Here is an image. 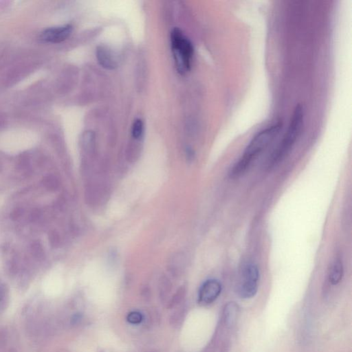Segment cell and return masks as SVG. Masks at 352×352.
<instances>
[{"label":"cell","instance_id":"cell-1","mask_svg":"<svg viewBox=\"0 0 352 352\" xmlns=\"http://www.w3.org/2000/svg\"><path fill=\"white\" fill-rule=\"evenodd\" d=\"M281 128L282 123L277 122L258 132L246 146L243 155L230 169V177L236 179L245 173L252 162L267 150L278 136Z\"/></svg>","mask_w":352,"mask_h":352},{"label":"cell","instance_id":"cell-2","mask_svg":"<svg viewBox=\"0 0 352 352\" xmlns=\"http://www.w3.org/2000/svg\"><path fill=\"white\" fill-rule=\"evenodd\" d=\"M305 121V110L302 105H298L293 111L290 123L286 132L278 146L272 154L269 160V167H273L284 159L285 156L290 153L291 150L296 144L297 140L301 136Z\"/></svg>","mask_w":352,"mask_h":352},{"label":"cell","instance_id":"cell-3","mask_svg":"<svg viewBox=\"0 0 352 352\" xmlns=\"http://www.w3.org/2000/svg\"><path fill=\"white\" fill-rule=\"evenodd\" d=\"M172 52L176 69L185 74L191 70L194 48L192 43L184 35L181 29L174 28L171 33Z\"/></svg>","mask_w":352,"mask_h":352},{"label":"cell","instance_id":"cell-4","mask_svg":"<svg viewBox=\"0 0 352 352\" xmlns=\"http://www.w3.org/2000/svg\"><path fill=\"white\" fill-rule=\"evenodd\" d=\"M259 270L254 263H247L242 269L241 280L239 283L238 292L242 299L255 297L258 291Z\"/></svg>","mask_w":352,"mask_h":352},{"label":"cell","instance_id":"cell-5","mask_svg":"<svg viewBox=\"0 0 352 352\" xmlns=\"http://www.w3.org/2000/svg\"><path fill=\"white\" fill-rule=\"evenodd\" d=\"M222 292V285L216 279L207 281L199 292V303L202 305L212 304Z\"/></svg>","mask_w":352,"mask_h":352},{"label":"cell","instance_id":"cell-6","mask_svg":"<svg viewBox=\"0 0 352 352\" xmlns=\"http://www.w3.org/2000/svg\"><path fill=\"white\" fill-rule=\"evenodd\" d=\"M72 30L73 27L71 25L47 28L43 31L41 39L44 42L57 44L67 40L72 34Z\"/></svg>","mask_w":352,"mask_h":352},{"label":"cell","instance_id":"cell-7","mask_svg":"<svg viewBox=\"0 0 352 352\" xmlns=\"http://www.w3.org/2000/svg\"><path fill=\"white\" fill-rule=\"evenodd\" d=\"M96 57L100 66L106 70H114L118 67V60L111 49L106 46H99L96 50Z\"/></svg>","mask_w":352,"mask_h":352},{"label":"cell","instance_id":"cell-8","mask_svg":"<svg viewBox=\"0 0 352 352\" xmlns=\"http://www.w3.org/2000/svg\"><path fill=\"white\" fill-rule=\"evenodd\" d=\"M185 263L186 259L184 254L181 252L174 254L168 262V270L174 277H179L185 269Z\"/></svg>","mask_w":352,"mask_h":352},{"label":"cell","instance_id":"cell-9","mask_svg":"<svg viewBox=\"0 0 352 352\" xmlns=\"http://www.w3.org/2000/svg\"><path fill=\"white\" fill-rule=\"evenodd\" d=\"M344 269L341 259H336L332 264L329 274L330 282L335 285L341 282L343 279Z\"/></svg>","mask_w":352,"mask_h":352},{"label":"cell","instance_id":"cell-10","mask_svg":"<svg viewBox=\"0 0 352 352\" xmlns=\"http://www.w3.org/2000/svg\"><path fill=\"white\" fill-rule=\"evenodd\" d=\"M239 314V307L234 302H229L225 306L224 317L227 326H233Z\"/></svg>","mask_w":352,"mask_h":352},{"label":"cell","instance_id":"cell-11","mask_svg":"<svg viewBox=\"0 0 352 352\" xmlns=\"http://www.w3.org/2000/svg\"><path fill=\"white\" fill-rule=\"evenodd\" d=\"M158 288H159V295L161 301L163 302L167 301L172 288L171 281L167 276L163 275L160 277Z\"/></svg>","mask_w":352,"mask_h":352},{"label":"cell","instance_id":"cell-12","mask_svg":"<svg viewBox=\"0 0 352 352\" xmlns=\"http://www.w3.org/2000/svg\"><path fill=\"white\" fill-rule=\"evenodd\" d=\"M95 134L91 131H88L83 135L82 138V146H83L85 153L91 154L93 153L95 148Z\"/></svg>","mask_w":352,"mask_h":352},{"label":"cell","instance_id":"cell-13","mask_svg":"<svg viewBox=\"0 0 352 352\" xmlns=\"http://www.w3.org/2000/svg\"><path fill=\"white\" fill-rule=\"evenodd\" d=\"M43 185L49 191L58 190L60 187V181L56 176L49 175L46 176L42 181Z\"/></svg>","mask_w":352,"mask_h":352},{"label":"cell","instance_id":"cell-14","mask_svg":"<svg viewBox=\"0 0 352 352\" xmlns=\"http://www.w3.org/2000/svg\"><path fill=\"white\" fill-rule=\"evenodd\" d=\"M186 295L185 287L181 286L176 291L175 295L172 297L171 301H169L168 304V308H173L175 307L179 306L183 302Z\"/></svg>","mask_w":352,"mask_h":352},{"label":"cell","instance_id":"cell-15","mask_svg":"<svg viewBox=\"0 0 352 352\" xmlns=\"http://www.w3.org/2000/svg\"><path fill=\"white\" fill-rule=\"evenodd\" d=\"M144 132L143 121L140 119H137L134 121L132 125V137L135 140H138L142 138Z\"/></svg>","mask_w":352,"mask_h":352},{"label":"cell","instance_id":"cell-16","mask_svg":"<svg viewBox=\"0 0 352 352\" xmlns=\"http://www.w3.org/2000/svg\"><path fill=\"white\" fill-rule=\"evenodd\" d=\"M31 253L33 257L38 261H42L44 258V250L42 244L38 242H33L31 245Z\"/></svg>","mask_w":352,"mask_h":352},{"label":"cell","instance_id":"cell-17","mask_svg":"<svg viewBox=\"0 0 352 352\" xmlns=\"http://www.w3.org/2000/svg\"><path fill=\"white\" fill-rule=\"evenodd\" d=\"M8 289L5 284H0V310L5 307L8 300Z\"/></svg>","mask_w":352,"mask_h":352},{"label":"cell","instance_id":"cell-18","mask_svg":"<svg viewBox=\"0 0 352 352\" xmlns=\"http://www.w3.org/2000/svg\"><path fill=\"white\" fill-rule=\"evenodd\" d=\"M127 319L130 324L134 325L139 324L142 321V316L139 312H133L128 314Z\"/></svg>","mask_w":352,"mask_h":352},{"label":"cell","instance_id":"cell-19","mask_svg":"<svg viewBox=\"0 0 352 352\" xmlns=\"http://www.w3.org/2000/svg\"><path fill=\"white\" fill-rule=\"evenodd\" d=\"M60 236L57 232H56L55 230L50 232V234H49V242L52 247H58L60 246Z\"/></svg>","mask_w":352,"mask_h":352},{"label":"cell","instance_id":"cell-20","mask_svg":"<svg viewBox=\"0 0 352 352\" xmlns=\"http://www.w3.org/2000/svg\"><path fill=\"white\" fill-rule=\"evenodd\" d=\"M23 209L19 207V208L15 209V210H13V212H12L11 216V219L15 221L19 220V219L21 218V217L23 216Z\"/></svg>","mask_w":352,"mask_h":352},{"label":"cell","instance_id":"cell-21","mask_svg":"<svg viewBox=\"0 0 352 352\" xmlns=\"http://www.w3.org/2000/svg\"><path fill=\"white\" fill-rule=\"evenodd\" d=\"M187 156L189 160H193L194 158V152L191 148H188L187 150Z\"/></svg>","mask_w":352,"mask_h":352},{"label":"cell","instance_id":"cell-22","mask_svg":"<svg viewBox=\"0 0 352 352\" xmlns=\"http://www.w3.org/2000/svg\"><path fill=\"white\" fill-rule=\"evenodd\" d=\"M101 352H103V351H101Z\"/></svg>","mask_w":352,"mask_h":352}]
</instances>
